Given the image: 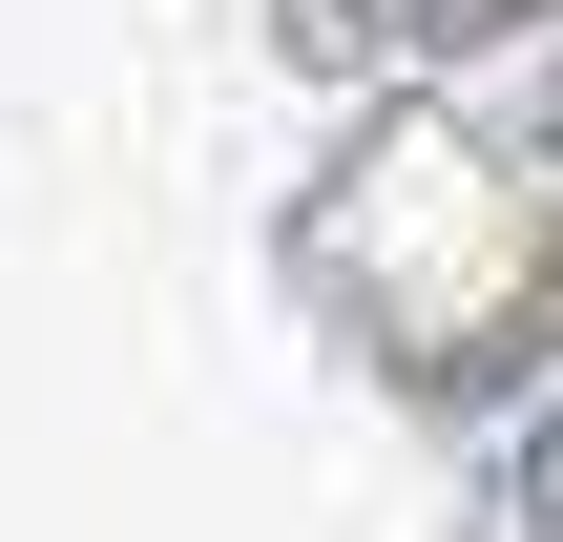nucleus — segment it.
Here are the masks:
<instances>
[{"label":"nucleus","mask_w":563,"mask_h":542,"mask_svg":"<svg viewBox=\"0 0 563 542\" xmlns=\"http://www.w3.org/2000/svg\"><path fill=\"white\" fill-rule=\"evenodd\" d=\"M418 42H481V21H543V0H397Z\"/></svg>","instance_id":"1"},{"label":"nucleus","mask_w":563,"mask_h":542,"mask_svg":"<svg viewBox=\"0 0 563 542\" xmlns=\"http://www.w3.org/2000/svg\"><path fill=\"white\" fill-rule=\"evenodd\" d=\"M522 501H543V522H563V397H543V418H522Z\"/></svg>","instance_id":"2"}]
</instances>
